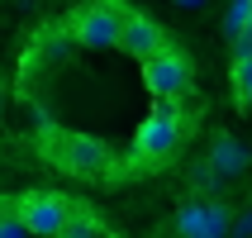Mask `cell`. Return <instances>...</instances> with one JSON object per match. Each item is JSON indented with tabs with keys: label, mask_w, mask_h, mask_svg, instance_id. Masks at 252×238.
<instances>
[{
	"label": "cell",
	"mask_w": 252,
	"mask_h": 238,
	"mask_svg": "<svg viewBox=\"0 0 252 238\" xmlns=\"http://www.w3.org/2000/svg\"><path fill=\"white\" fill-rule=\"evenodd\" d=\"M43 157L48 162H57L62 171H71V176H110L114 171V153L110 143L91 138V134H48L43 138Z\"/></svg>",
	"instance_id": "obj_1"
},
{
	"label": "cell",
	"mask_w": 252,
	"mask_h": 238,
	"mask_svg": "<svg viewBox=\"0 0 252 238\" xmlns=\"http://www.w3.org/2000/svg\"><path fill=\"white\" fill-rule=\"evenodd\" d=\"M124 19L128 10L124 5H114V0H91L81 10L71 14V38L81 43V48H119V34H124Z\"/></svg>",
	"instance_id": "obj_2"
},
{
	"label": "cell",
	"mask_w": 252,
	"mask_h": 238,
	"mask_svg": "<svg viewBox=\"0 0 252 238\" xmlns=\"http://www.w3.org/2000/svg\"><path fill=\"white\" fill-rule=\"evenodd\" d=\"M176 143H181V110H176V100H162L143 119L138 138H133V157L138 162H157V157H171Z\"/></svg>",
	"instance_id": "obj_3"
},
{
	"label": "cell",
	"mask_w": 252,
	"mask_h": 238,
	"mask_svg": "<svg viewBox=\"0 0 252 238\" xmlns=\"http://www.w3.org/2000/svg\"><path fill=\"white\" fill-rule=\"evenodd\" d=\"M67 219H71V200H62L57 191H29V196H19V224L29 234L57 238Z\"/></svg>",
	"instance_id": "obj_4"
},
{
	"label": "cell",
	"mask_w": 252,
	"mask_h": 238,
	"mask_svg": "<svg viewBox=\"0 0 252 238\" xmlns=\"http://www.w3.org/2000/svg\"><path fill=\"white\" fill-rule=\"evenodd\" d=\"M176 234L181 238H228L233 214H228L224 200H186L176 210Z\"/></svg>",
	"instance_id": "obj_5"
},
{
	"label": "cell",
	"mask_w": 252,
	"mask_h": 238,
	"mask_svg": "<svg viewBox=\"0 0 252 238\" xmlns=\"http://www.w3.org/2000/svg\"><path fill=\"white\" fill-rule=\"evenodd\" d=\"M143 81H148V91H153L157 100H176L186 86H190V62H186V53L167 48L162 57L143 62Z\"/></svg>",
	"instance_id": "obj_6"
},
{
	"label": "cell",
	"mask_w": 252,
	"mask_h": 238,
	"mask_svg": "<svg viewBox=\"0 0 252 238\" xmlns=\"http://www.w3.org/2000/svg\"><path fill=\"white\" fill-rule=\"evenodd\" d=\"M119 48H124L128 57H138V62H153V57L167 53V29L157 24V19H148V14H133V10H128L124 34H119Z\"/></svg>",
	"instance_id": "obj_7"
},
{
	"label": "cell",
	"mask_w": 252,
	"mask_h": 238,
	"mask_svg": "<svg viewBox=\"0 0 252 238\" xmlns=\"http://www.w3.org/2000/svg\"><path fill=\"white\" fill-rule=\"evenodd\" d=\"M248 162H252L248 143H243V138H233V134H219V138L210 143V167L219 171L224 181H233V176H243V171H248Z\"/></svg>",
	"instance_id": "obj_8"
},
{
	"label": "cell",
	"mask_w": 252,
	"mask_h": 238,
	"mask_svg": "<svg viewBox=\"0 0 252 238\" xmlns=\"http://www.w3.org/2000/svg\"><path fill=\"white\" fill-rule=\"evenodd\" d=\"M57 238H110V234H105V224L95 219V210L71 205V219L62 224V234H57Z\"/></svg>",
	"instance_id": "obj_9"
},
{
	"label": "cell",
	"mask_w": 252,
	"mask_h": 238,
	"mask_svg": "<svg viewBox=\"0 0 252 238\" xmlns=\"http://www.w3.org/2000/svg\"><path fill=\"white\" fill-rule=\"evenodd\" d=\"M248 19H252V0H228V10H224V34L233 43L248 38Z\"/></svg>",
	"instance_id": "obj_10"
},
{
	"label": "cell",
	"mask_w": 252,
	"mask_h": 238,
	"mask_svg": "<svg viewBox=\"0 0 252 238\" xmlns=\"http://www.w3.org/2000/svg\"><path fill=\"white\" fill-rule=\"evenodd\" d=\"M233 91L243 110H252V57H233Z\"/></svg>",
	"instance_id": "obj_11"
},
{
	"label": "cell",
	"mask_w": 252,
	"mask_h": 238,
	"mask_svg": "<svg viewBox=\"0 0 252 238\" xmlns=\"http://www.w3.org/2000/svg\"><path fill=\"white\" fill-rule=\"evenodd\" d=\"M190 186H195L200 196H210V191H219V186H228L224 176H219V171L210 167V157H200L195 167H190Z\"/></svg>",
	"instance_id": "obj_12"
},
{
	"label": "cell",
	"mask_w": 252,
	"mask_h": 238,
	"mask_svg": "<svg viewBox=\"0 0 252 238\" xmlns=\"http://www.w3.org/2000/svg\"><path fill=\"white\" fill-rule=\"evenodd\" d=\"M0 238H29V229L19 224V200L0 196Z\"/></svg>",
	"instance_id": "obj_13"
},
{
	"label": "cell",
	"mask_w": 252,
	"mask_h": 238,
	"mask_svg": "<svg viewBox=\"0 0 252 238\" xmlns=\"http://www.w3.org/2000/svg\"><path fill=\"white\" fill-rule=\"evenodd\" d=\"M228 238H252V210H243L238 219H233V234Z\"/></svg>",
	"instance_id": "obj_14"
},
{
	"label": "cell",
	"mask_w": 252,
	"mask_h": 238,
	"mask_svg": "<svg viewBox=\"0 0 252 238\" xmlns=\"http://www.w3.org/2000/svg\"><path fill=\"white\" fill-rule=\"evenodd\" d=\"M176 5H181V10H200V5H205V0H176Z\"/></svg>",
	"instance_id": "obj_15"
},
{
	"label": "cell",
	"mask_w": 252,
	"mask_h": 238,
	"mask_svg": "<svg viewBox=\"0 0 252 238\" xmlns=\"http://www.w3.org/2000/svg\"><path fill=\"white\" fill-rule=\"evenodd\" d=\"M0 105H5V100H0Z\"/></svg>",
	"instance_id": "obj_16"
}]
</instances>
